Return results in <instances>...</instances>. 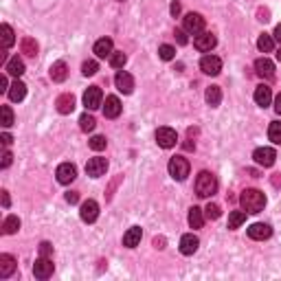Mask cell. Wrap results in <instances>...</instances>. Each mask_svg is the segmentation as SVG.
Returning <instances> with one entry per match:
<instances>
[{
  "label": "cell",
  "instance_id": "1",
  "mask_svg": "<svg viewBox=\"0 0 281 281\" xmlns=\"http://www.w3.org/2000/svg\"><path fill=\"white\" fill-rule=\"evenodd\" d=\"M240 202L246 213H261L266 207V196L259 189H246V191H242Z\"/></svg>",
  "mask_w": 281,
  "mask_h": 281
},
{
  "label": "cell",
  "instance_id": "2",
  "mask_svg": "<svg viewBox=\"0 0 281 281\" xmlns=\"http://www.w3.org/2000/svg\"><path fill=\"white\" fill-rule=\"evenodd\" d=\"M215 191H218V178L211 171H200L198 178H196V194L200 198H211Z\"/></svg>",
  "mask_w": 281,
  "mask_h": 281
},
{
  "label": "cell",
  "instance_id": "3",
  "mask_svg": "<svg viewBox=\"0 0 281 281\" xmlns=\"http://www.w3.org/2000/svg\"><path fill=\"white\" fill-rule=\"evenodd\" d=\"M167 169H169V176L174 180H184L189 176V160L182 156H174L167 165Z\"/></svg>",
  "mask_w": 281,
  "mask_h": 281
},
{
  "label": "cell",
  "instance_id": "4",
  "mask_svg": "<svg viewBox=\"0 0 281 281\" xmlns=\"http://www.w3.org/2000/svg\"><path fill=\"white\" fill-rule=\"evenodd\" d=\"M253 160L259 167H272L274 160H277V154H274L272 147H257L253 152Z\"/></svg>",
  "mask_w": 281,
  "mask_h": 281
},
{
  "label": "cell",
  "instance_id": "5",
  "mask_svg": "<svg viewBox=\"0 0 281 281\" xmlns=\"http://www.w3.org/2000/svg\"><path fill=\"white\" fill-rule=\"evenodd\" d=\"M200 70L205 75H220V70H222V59L220 57H215V55H205L200 59Z\"/></svg>",
  "mask_w": 281,
  "mask_h": 281
},
{
  "label": "cell",
  "instance_id": "6",
  "mask_svg": "<svg viewBox=\"0 0 281 281\" xmlns=\"http://www.w3.org/2000/svg\"><path fill=\"white\" fill-rule=\"evenodd\" d=\"M184 31L191 33V35H198L202 33V29H205V18L200 14H187L184 16V22H182Z\"/></svg>",
  "mask_w": 281,
  "mask_h": 281
},
{
  "label": "cell",
  "instance_id": "7",
  "mask_svg": "<svg viewBox=\"0 0 281 281\" xmlns=\"http://www.w3.org/2000/svg\"><path fill=\"white\" fill-rule=\"evenodd\" d=\"M104 101V95H101V88L99 86H90L86 92H83V106L86 110H97Z\"/></svg>",
  "mask_w": 281,
  "mask_h": 281
},
{
  "label": "cell",
  "instance_id": "8",
  "mask_svg": "<svg viewBox=\"0 0 281 281\" xmlns=\"http://www.w3.org/2000/svg\"><path fill=\"white\" fill-rule=\"evenodd\" d=\"M53 268H55V266H53V261L49 259V257H40V259L33 264V274H35V279H42V281L49 279L51 274H53Z\"/></svg>",
  "mask_w": 281,
  "mask_h": 281
},
{
  "label": "cell",
  "instance_id": "9",
  "mask_svg": "<svg viewBox=\"0 0 281 281\" xmlns=\"http://www.w3.org/2000/svg\"><path fill=\"white\" fill-rule=\"evenodd\" d=\"M176 141H178L176 130H171V128H158L156 130V143H158L160 147L169 149V147L176 145Z\"/></svg>",
  "mask_w": 281,
  "mask_h": 281
},
{
  "label": "cell",
  "instance_id": "10",
  "mask_svg": "<svg viewBox=\"0 0 281 281\" xmlns=\"http://www.w3.org/2000/svg\"><path fill=\"white\" fill-rule=\"evenodd\" d=\"M106 171H108V160H106V158L95 156V158H90V160L86 163V174H88V176H92V178L104 176Z\"/></svg>",
  "mask_w": 281,
  "mask_h": 281
},
{
  "label": "cell",
  "instance_id": "11",
  "mask_svg": "<svg viewBox=\"0 0 281 281\" xmlns=\"http://www.w3.org/2000/svg\"><path fill=\"white\" fill-rule=\"evenodd\" d=\"M55 176H57V180L62 182V184H70L77 178V167L70 165V163H62V165L57 167Z\"/></svg>",
  "mask_w": 281,
  "mask_h": 281
},
{
  "label": "cell",
  "instance_id": "12",
  "mask_svg": "<svg viewBox=\"0 0 281 281\" xmlns=\"http://www.w3.org/2000/svg\"><path fill=\"white\" fill-rule=\"evenodd\" d=\"M115 83H117V90L123 92V95H130L134 90V79L130 73H125V70H119L117 77H115Z\"/></svg>",
  "mask_w": 281,
  "mask_h": 281
},
{
  "label": "cell",
  "instance_id": "13",
  "mask_svg": "<svg viewBox=\"0 0 281 281\" xmlns=\"http://www.w3.org/2000/svg\"><path fill=\"white\" fill-rule=\"evenodd\" d=\"M79 215H81V220L83 222H95V220L99 218V205L95 200H86L81 205V209H79Z\"/></svg>",
  "mask_w": 281,
  "mask_h": 281
},
{
  "label": "cell",
  "instance_id": "14",
  "mask_svg": "<svg viewBox=\"0 0 281 281\" xmlns=\"http://www.w3.org/2000/svg\"><path fill=\"white\" fill-rule=\"evenodd\" d=\"M215 44H218L215 35H213V33H207V31L198 33V35H196V40H194V46H196L198 51H211Z\"/></svg>",
  "mask_w": 281,
  "mask_h": 281
},
{
  "label": "cell",
  "instance_id": "15",
  "mask_svg": "<svg viewBox=\"0 0 281 281\" xmlns=\"http://www.w3.org/2000/svg\"><path fill=\"white\" fill-rule=\"evenodd\" d=\"M255 73L259 77H264V79H272L274 77V64L268 57H259L255 62Z\"/></svg>",
  "mask_w": 281,
  "mask_h": 281
},
{
  "label": "cell",
  "instance_id": "16",
  "mask_svg": "<svg viewBox=\"0 0 281 281\" xmlns=\"http://www.w3.org/2000/svg\"><path fill=\"white\" fill-rule=\"evenodd\" d=\"M272 235V229L268 224H261V222H257L253 224L248 229V237L250 240H257V242H261V240H268V237Z\"/></svg>",
  "mask_w": 281,
  "mask_h": 281
},
{
  "label": "cell",
  "instance_id": "17",
  "mask_svg": "<svg viewBox=\"0 0 281 281\" xmlns=\"http://www.w3.org/2000/svg\"><path fill=\"white\" fill-rule=\"evenodd\" d=\"M200 246V240L194 235V233H187V235H182L180 240V253L182 255H194L196 250Z\"/></svg>",
  "mask_w": 281,
  "mask_h": 281
},
{
  "label": "cell",
  "instance_id": "18",
  "mask_svg": "<svg viewBox=\"0 0 281 281\" xmlns=\"http://www.w3.org/2000/svg\"><path fill=\"white\" fill-rule=\"evenodd\" d=\"M55 106H57V112H59V115H70V112L75 110V97H73L70 92L59 95L57 101H55Z\"/></svg>",
  "mask_w": 281,
  "mask_h": 281
},
{
  "label": "cell",
  "instance_id": "19",
  "mask_svg": "<svg viewBox=\"0 0 281 281\" xmlns=\"http://www.w3.org/2000/svg\"><path fill=\"white\" fill-rule=\"evenodd\" d=\"M121 101H119V97H106V106H104V115L108 117V119H117L119 115H121Z\"/></svg>",
  "mask_w": 281,
  "mask_h": 281
},
{
  "label": "cell",
  "instance_id": "20",
  "mask_svg": "<svg viewBox=\"0 0 281 281\" xmlns=\"http://www.w3.org/2000/svg\"><path fill=\"white\" fill-rule=\"evenodd\" d=\"M270 101H272V90L266 86V83H261V86L255 88V104L257 106L266 108V106H270Z\"/></svg>",
  "mask_w": 281,
  "mask_h": 281
},
{
  "label": "cell",
  "instance_id": "21",
  "mask_svg": "<svg viewBox=\"0 0 281 281\" xmlns=\"http://www.w3.org/2000/svg\"><path fill=\"white\" fill-rule=\"evenodd\" d=\"M141 237H143L141 226H132V229H128V233L123 235V246H128V248H136V246L141 244Z\"/></svg>",
  "mask_w": 281,
  "mask_h": 281
},
{
  "label": "cell",
  "instance_id": "22",
  "mask_svg": "<svg viewBox=\"0 0 281 281\" xmlns=\"http://www.w3.org/2000/svg\"><path fill=\"white\" fill-rule=\"evenodd\" d=\"M16 259L11 255H0V277L3 279H7V277H11L14 274V270H16Z\"/></svg>",
  "mask_w": 281,
  "mask_h": 281
},
{
  "label": "cell",
  "instance_id": "23",
  "mask_svg": "<svg viewBox=\"0 0 281 281\" xmlns=\"http://www.w3.org/2000/svg\"><path fill=\"white\" fill-rule=\"evenodd\" d=\"M49 77L53 81H64L68 77V66H66V62H55L51 66V70H49Z\"/></svg>",
  "mask_w": 281,
  "mask_h": 281
},
{
  "label": "cell",
  "instance_id": "24",
  "mask_svg": "<svg viewBox=\"0 0 281 281\" xmlns=\"http://www.w3.org/2000/svg\"><path fill=\"white\" fill-rule=\"evenodd\" d=\"M112 40L110 38H101L95 42V55L97 57H110L112 55Z\"/></svg>",
  "mask_w": 281,
  "mask_h": 281
},
{
  "label": "cell",
  "instance_id": "25",
  "mask_svg": "<svg viewBox=\"0 0 281 281\" xmlns=\"http://www.w3.org/2000/svg\"><path fill=\"white\" fill-rule=\"evenodd\" d=\"M187 220H189L191 229H202V224H205V211H202L200 207H191Z\"/></svg>",
  "mask_w": 281,
  "mask_h": 281
},
{
  "label": "cell",
  "instance_id": "26",
  "mask_svg": "<svg viewBox=\"0 0 281 281\" xmlns=\"http://www.w3.org/2000/svg\"><path fill=\"white\" fill-rule=\"evenodd\" d=\"M7 95H9L11 101H22V99L27 97V86H25V83H22L20 79H16V81L9 86V92H7Z\"/></svg>",
  "mask_w": 281,
  "mask_h": 281
},
{
  "label": "cell",
  "instance_id": "27",
  "mask_svg": "<svg viewBox=\"0 0 281 281\" xmlns=\"http://www.w3.org/2000/svg\"><path fill=\"white\" fill-rule=\"evenodd\" d=\"M205 99L211 108L220 106V101H222V90H220V86H209L207 92H205Z\"/></svg>",
  "mask_w": 281,
  "mask_h": 281
},
{
  "label": "cell",
  "instance_id": "28",
  "mask_svg": "<svg viewBox=\"0 0 281 281\" xmlns=\"http://www.w3.org/2000/svg\"><path fill=\"white\" fill-rule=\"evenodd\" d=\"M7 73L9 75H14V77H20L22 73H25V62H22L20 57H11L9 62H7Z\"/></svg>",
  "mask_w": 281,
  "mask_h": 281
},
{
  "label": "cell",
  "instance_id": "29",
  "mask_svg": "<svg viewBox=\"0 0 281 281\" xmlns=\"http://www.w3.org/2000/svg\"><path fill=\"white\" fill-rule=\"evenodd\" d=\"M257 49H259L261 53H270V51L274 49V40H272V35L261 33V35H259V40H257Z\"/></svg>",
  "mask_w": 281,
  "mask_h": 281
},
{
  "label": "cell",
  "instance_id": "30",
  "mask_svg": "<svg viewBox=\"0 0 281 281\" xmlns=\"http://www.w3.org/2000/svg\"><path fill=\"white\" fill-rule=\"evenodd\" d=\"M244 222H246V211H233V213L229 215V229H231V231L240 229Z\"/></svg>",
  "mask_w": 281,
  "mask_h": 281
},
{
  "label": "cell",
  "instance_id": "31",
  "mask_svg": "<svg viewBox=\"0 0 281 281\" xmlns=\"http://www.w3.org/2000/svg\"><path fill=\"white\" fill-rule=\"evenodd\" d=\"M18 229H20V220H18V215H9L3 224L5 235H14V233H18Z\"/></svg>",
  "mask_w": 281,
  "mask_h": 281
},
{
  "label": "cell",
  "instance_id": "32",
  "mask_svg": "<svg viewBox=\"0 0 281 281\" xmlns=\"http://www.w3.org/2000/svg\"><path fill=\"white\" fill-rule=\"evenodd\" d=\"M20 49H22L25 55L35 57V55H38V42L31 40V38H25V40H22V44H20Z\"/></svg>",
  "mask_w": 281,
  "mask_h": 281
},
{
  "label": "cell",
  "instance_id": "33",
  "mask_svg": "<svg viewBox=\"0 0 281 281\" xmlns=\"http://www.w3.org/2000/svg\"><path fill=\"white\" fill-rule=\"evenodd\" d=\"M268 139H270L274 145H281V123L272 121L270 128H268Z\"/></svg>",
  "mask_w": 281,
  "mask_h": 281
},
{
  "label": "cell",
  "instance_id": "34",
  "mask_svg": "<svg viewBox=\"0 0 281 281\" xmlns=\"http://www.w3.org/2000/svg\"><path fill=\"white\" fill-rule=\"evenodd\" d=\"M95 125H97L95 117H90V115H81V117H79V128L83 130V132H92Z\"/></svg>",
  "mask_w": 281,
  "mask_h": 281
},
{
  "label": "cell",
  "instance_id": "35",
  "mask_svg": "<svg viewBox=\"0 0 281 281\" xmlns=\"http://www.w3.org/2000/svg\"><path fill=\"white\" fill-rule=\"evenodd\" d=\"M14 29H11L9 25H3V44H5V49H9V46H14Z\"/></svg>",
  "mask_w": 281,
  "mask_h": 281
},
{
  "label": "cell",
  "instance_id": "36",
  "mask_svg": "<svg viewBox=\"0 0 281 281\" xmlns=\"http://www.w3.org/2000/svg\"><path fill=\"white\" fill-rule=\"evenodd\" d=\"M158 55H160V59L169 62V59L176 57V49L174 46H169V44H163V46H158Z\"/></svg>",
  "mask_w": 281,
  "mask_h": 281
},
{
  "label": "cell",
  "instance_id": "37",
  "mask_svg": "<svg viewBox=\"0 0 281 281\" xmlns=\"http://www.w3.org/2000/svg\"><path fill=\"white\" fill-rule=\"evenodd\" d=\"M0 115H3V123L5 128H9V125H14V112H11V108L9 106H3L0 108Z\"/></svg>",
  "mask_w": 281,
  "mask_h": 281
},
{
  "label": "cell",
  "instance_id": "38",
  "mask_svg": "<svg viewBox=\"0 0 281 281\" xmlns=\"http://www.w3.org/2000/svg\"><path fill=\"white\" fill-rule=\"evenodd\" d=\"M125 62H128V55H125V53H112L110 55V64L115 68H123Z\"/></svg>",
  "mask_w": 281,
  "mask_h": 281
},
{
  "label": "cell",
  "instance_id": "39",
  "mask_svg": "<svg viewBox=\"0 0 281 281\" xmlns=\"http://www.w3.org/2000/svg\"><path fill=\"white\" fill-rule=\"evenodd\" d=\"M99 70V64L97 62H92V59H88V62H83L81 64V73L86 75V77H92L95 73Z\"/></svg>",
  "mask_w": 281,
  "mask_h": 281
},
{
  "label": "cell",
  "instance_id": "40",
  "mask_svg": "<svg viewBox=\"0 0 281 281\" xmlns=\"http://www.w3.org/2000/svg\"><path fill=\"white\" fill-rule=\"evenodd\" d=\"M220 213H222V211H220V207H218V205H213V202H209L207 209H205V215H207L209 220H218V218H220Z\"/></svg>",
  "mask_w": 281,
  "mask_h": 281
},
{
  "label": "cell",
  "instance_id": "41",
  "mask_svg": "<svg viewBox=\"0 0 281 281\" xmlns=\"http://www.w3.org/2000/svg\"><path fill=\"white\" fill-rule=\"evenodd\" d=\"M106 136H92L90 139V147L95 149V152H101V149H106Z\"/></svg>",
  "mask_w": 281,
  "mask_h": 281
},
{
  "label": "cell",
  "instance_id": "42",
  "mask_svg": "<svg viewBox=\"0 0 281 281\" xmlns=\"http://www.w3.org/2000/svg\"><path fill=\"white\" fill-rule=\"evenodd\" d=\"M51 253H53V246H51V244H49V242H42V244H40V255H42V257H49Z\"/></svg>",
  "mask_w": 281,
  "mask_h": 281
},
{
  "label": "cell",
  "instance_id": "43",
  "mask_svg": "<svg viewBox=\"0 0 281 281\" xmlns=\"http://www.w3.org/2000/svg\"><path fill=\"white\" fill-rule=\"evenodd\" d=\"M187 31H184V29H176V40H178V44H187V35H184Z\"/></svg>",
  "mask_w": 281,
  "mask_h": 281
},
{
  "label": "cell",
  "instance_id": "44",
  "mask_svg": "<svg viewBox=\"0 0 281 281\" xmlns=\"http://www.w3.org/2000/svg\"><path fill=\"white\" fill-rule=\"evenodd\" d=\"M11 158H14V156H11V152H5V154H3V163H0V167H3V169H7V167L11 165Z\"/></svg>",
  "mask_w": 281,
  "mask_h": 281
},
{
  "label": "cell",
  "instance_id": "45",
  "mask_svg": "<svg viewBox=\"0 0 281 281\" xmlns=\"http://www.w3.org/2000/svg\"><path fill=\"white\" fill-rule=\"evenodd\" d=\"M77 200H79V194H77V191H68V194H66V202H68V205H75Z\"/></svg>",
  "mask_w": 281,
  "mask_h": 281
},
{
  "label": "cell",
  "instance_id": "46",
  "mask_svg": "<svg viewBox=\"0 0 281 281\" xmlns=\"http://www.w3.org/2000/svg\"><path fill=\"white\" fill-rule=\"evenodd\" d=\"M180 9L182 7H180V3H178V0H174V3H171V7H169V11H171V16H174V18L180 14Z\"/></svg>",
  "mask_w": 281,
  "mask_h": 281
},
{
  "label": "cell",
  "instance_id": "47",
  "mask_svg": "<svg viewBox=\"0 0 281 281\" xmlns=\"http://www.w3.org/2000/svg\"><path fill=\"white\" fill-rule=\"evenodd\" d=\"M165 244H167V240H165V237H154V248L163 250V248H165Z\"/></svg>",
  "mask_w": 281,
  "mask_h": 281
},
{
  "label": "cell",
  "instance_id": "48",
  "mask_svg": "<svg viewBox=\"0 0 281 281\" xmlns=\"http://www.w3.org/2000/svg\"><path fill=\"white\" fill-rule=\"evenodd\" d=\"M0 92H9V83H7V77L0 75Z\"/></svg>",
  "mask_w": 281,
  "mask_h": 281
},
{
  "label": "cell",
  "instance_id": "49",
  "mask_svg": "<svg viewBox=\"0 0 281 281\" xmlns=\"http://www.w3.org/2000/svg\"><path fill=\"white\" fill-rule=\"evenodd\" d=\"M0 141H3V145H5V147H7V145H11V143H14V139H11V134H7V132H5L3 136H0Z\"/></svg>",
  "mask_w": 281,
  "mask_h": 281
},
{
  "label": "cell",
  "instance_id": "50",
  "mask_svg": "<svg viewBox=\"0 0 281 281\" xmlns=\"http://www.w3.org/2000/svg\"><path fill=\"white\" fill-rule=\"evenodd\" d=\"M274 112H277V115H281V92L274 97Z\"/></svg>",
  "mask_w": 281,
  "mask_h": 281
},
{
  "label": "cell",
  "instance_id": "51",
  "mask_svg": "<svg viewBox=\"0 0 281 281\" xmlns=\"http://www.w3.org/2000/svg\"><path fill=\"white\" fill-rule=\"evenodd\" d=\"M268 16H270V14H268L266 9H259V20H261V22H268V20H270Z\"/></svg>",
  "mask_w": 281,
  "mask_h": 281
},
{
  "label": "cell",
  "instance_id": "52",
  "mask_svg": "<svg viewBox=\"0 0 281 281\" xmlns=\"http://www.w3.org/2000/svg\"><path fill=\"white\" fill-rule=\"evenodd\" d=\"M3 207H9V191H3Z\"/></svg>",
  "mask_w": 281,
  "mask_h": 281
},
{
  "label": "cell",
  "instance_id": "53",
  "mask_svg": "<svg viewBox=\"0 0 281 281\" xmlns=\"http://www.w3.org/2000/svg\"><path fill=\"white\" fill-rule=\"evenodd\" d=\"M274 40H277V42H281V22H279L277 27H274Z\"/></svg>",
  "mask_w": 281,
  "mask_h": 281
},
{
  "label": "cell",
  "instance_id": "54",
  "mask_svg": "<svg viewBox=\"0 0 281 281\" xmlns=\"http://www.w3.org/2000/svg\"><path fill=\"white\" fill-rule=\"evenodd\" d=\"M272 184H274V187H281V174H274L272 176Z\"/></svg>",
  "mask_w": 281,
  "mask_h": 281
},
{
  "label": "cell",
  "instance_id": "55",
  "mask_svg": "<svg viewBox=\"0 0 281 281\" xmlns=\"http://www.w3.org/2000/svg\"><path fill=\"white\" fill-rule=\"evenodd\" d=\"M277 59H279V62H281V49L277 51Z\"/></svg>",
  "mask_w": 281,
  "mask_h": 281
}]
</instances>
